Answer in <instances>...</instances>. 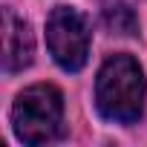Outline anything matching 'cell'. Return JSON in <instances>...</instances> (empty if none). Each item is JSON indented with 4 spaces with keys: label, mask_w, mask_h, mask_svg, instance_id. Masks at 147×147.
<instances>
[{
    "label": "cell",
    "mask_w": 147,
    "mask_h": 147,
    "mask_svg": "<svg viewBox=\"0 0 147 147\" xmlns=\"http://www.w3.org/2000/svg\"><path fill=\"white\" fill-rule=\"evenodd\" d=\"M95 107L107 121L136 124L144 113V72L133 55H113L95 78Z\"/></svg>",
    "instance_id": "obj_1"
},
{
    "label": "cell",
    "mask_w": 147,
    "mask_h": 147,
    "mask_svg": "<svg viewBox=\"0 0 147 147\" xmlns=\"http://www.w3.org/2000/svg\"><path fill=\"white\" fill-rule=\"evenodd\" d=\"M12 127L23 144H46L63 136V95L55 84L26 87L12 107Z\"/></svg>",
    "instance_id": "obj_2"
},
{
    "label": "cell",
    "mask_w": 147,
    "mask_h": 147,
    "mask_svg": "<svg viewBox=\"0 0 147 147\" xmlns=\"http://www.w3.org/2000/svg\"><path fill=\"white\" fill-rule=\"evenodd\" d=\"M46 46L55 63L66 72L84 69L90 58V26L84 15L72 6H58L46 18Z\"/></svg>",
    "instance_id": "obj_3"
},
{
    "label": "cell",
    "mask_w": 147,
    "mask_h": 147,
    "mask_svg": "<svg viewBox=\"0 0 147 147\" xmlns=\"http://www.w3.org/2000/svg\"><path fill=\"white\" fill-rule=\"evenodd\" d=\"M35 58L32 26L12 9H3V66L6 72H20Z\"/></svg>",
    "instance_id": "obj_4"
},
{
    "label": "cell",
    "mask_w": 147,
    "mask_h": 147,
    "mask_svg": "<svg viewBox=\"0 0 147 147\" xmlns=\"http://www.w3.org/2000/svg\"><path fill=\"white\" fill-rule=\"evenodd\" d=\"M101 18H104V26L113 35L133 38L138 32V18H136V12L124 3V0H104L101 3Z\"/></svg>",
    "instance_id": "obj_5"
}]
</instances>
